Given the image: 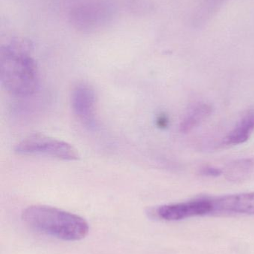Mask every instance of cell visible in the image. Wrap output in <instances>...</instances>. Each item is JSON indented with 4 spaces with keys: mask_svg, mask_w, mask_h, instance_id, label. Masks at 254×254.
Segmentation results:
<instances>
[{
    "mask_svg": "<svg viewBox=\"0 0 254 254\" xmlns=\"http://www.w3.org/2000/svg\"><path fill=\"white\" fill-rule=\"evenodd\" d=\"M0 79L4 89L15 96H29L36 92L38 70L28 44L13 41L1 48Z\"/></svg>",
    "mask_w": 254,
    "mask_h": 254,
    "instance_id": "6da1fadb",
    "label": "cell"
},
{
    "mask_svg": "<svg viewBox=\"0 0 254 254\" xmlns=\"http://www.w3.org/2000/svg\"><path fill=\"white\" fill-rule=\"evenodd\" d=\"M22 219L31 229L64 241H79L89 233L82 216L50 206H30L22 212Z\"/></svg>",
    "mask_w": 254,
    "mask_h": 254,
    "instance_id": "7a4b0ae2",
    "label": "cell"
},
{
    "mask_svg": "<svg viewBox=\"0 0 254 254\" xmlns=\"http://www.w3.org/2000/svg\"><path fill=\"white\" fill-rule=\"evenodd\" d=\"M116 7L110 0H90L73 7L70 19L82 32H93L107 26L116 16Z\"/></svg>",
    "mask_w": 254,
    "mask_h": 254,
    "instance_id": "3957f363",
    "label": "cell"
},
{
    "mask_svg": "<svg viewBox=\"0 0 254 254\" xmlns=\"http://www.w3.org/2000/svg\"><path fill=\"white\" fill-rule=\"evenodd\" d=\"M14 151L19 155H45L64 161L79 158L77 149L70 143L40 133L31 134L21 140Z\"/></svg>",
    "mask_w": 254,
    "mask_h": 254,
    "instance_id": "277c9868",
    "label": "cell"
},
{
    "mask_svg": "<svg viewBox=\"0 0 254 254\" xmlns=\"http://www.w3.org/2000/svg\"><path fill=\"white\" fill-rule=\"evenodd\" d=\"M213 213L212 198H201L184 202L165 204L156 210V214L163 220L174 222L194 216Z\"/></svg>",
    "mask_w": 254,
    "mask_h": 254,
    "instance_id": "5b68a950",
    "label": "cell"
},
{
    "mask_svg": "<svg viewBox=\"0 0 254 254\" xmlns=\"http://www.w3.org/2000/svg\"><path fill=\"white\" fill-rule=\"evenodd\" d=\"M95 104L96 96L92 86L83 83L74 88L71 95L72 109L86 126H95Z\"/></svg>",
    "mask_w": 254,
    "mask_h": 254,
    "instance_id": "8992f818",
    "label": "cell"
},
{
    "mask_svg": "<svg viewBox=\"0 0 254 254\" xmlns=\"http://www.w3.org/2000/svg\"><path fill=\"white\" fill-rule=\"evenodd\" d=\"M212 202L213 212L254 215V192L213 198Z\"/></svg>",
    "mask_w": 254,
    "mask_h": 254,
    "instance_id": "52a82bcc",
    "label": "cell"
},
{
    "mask_svg": "<svg viewBox=\"0 0 254 254\" xmlns=\"http://www.w3.org/2000/svg\"><path fill=\"white\" fill-rule=\"evenodd\" d=\"M254 131V106L249 107L237 121L234 128L228 133L222 143L236 146L246 143Z\"/></svg>",
    "mask_w": 254,
    "mask_h": 254,
    "instance_id": "ba28073f",
    "label": "cell"
},
{
    "mask_svg": "<svg viewBox=\"0 0 254 254\" xmlns=\"http://www.w3.org/2000/svg\"><path fill=\"white\" fill-rule=\"evenodd\" d=\"M213 112V107L207 103H198L194 105L186 113L180 125V131L183 133L191 131L205 122Z\"/></svg>",
    "mask_w": 254,
    "mask_h": 254,
    "instance_id": "9c48e42d",
    "label": "cell"
},
{
    "mask_svg": "<svg viewBox=\"0 0 254 254\" xmlns=\"http://www.w3.org/2000/svg\"><path fill=\"white\" fill-rule=\"evenodd\" d=\"M254 170V158H240L227 164L223 170V174L231 182H242L249 178Z\"/></svg>",
    "mask_w": 254,
    "mask_h": 254,
    "instance_id": "30bf717a",
    "label": "cell"
},
{
    "mask_svg": "<svg viewBox=\"0 0 254 254\" xmlns=\"http://www.w3.org/2000/svg\"><path fill=\"white\" fill-rule=\"evenodd\" d=\"M225 0H204L201 3L196 14L195 15L194 24L198 26L207 22L210 16L222 5Z\"/></svg>",
    "mask_w": 254,
    "mask_h": 254,
    "instance_id": "8fae6325",
    "label": "cell"
},
{
    "mask_svg": "<svg viewBox=\"0 0 254 254\" xmlns=\"http://www.w3.org/2000/svg\"><path fill=\"white\" fill-rule=\"evenodd\" d=\"M199 173L205 177H218L223 174V170L214 166H205L200 169Z\"/></svg>",
    "mask_w": 254,
    "mask_h": 254,
    "instance_id": "7c38bea8",
    "label": "cell"
},
{
    "mask_svg": "<svg viewBox=\"0 0 254 254\" xmlns=\"http://www.w3.org/2000/svg\"><path fill=\"white\" fill-rule=\"evenodd\" d=\"M157 125L160 128H166L169 125V119L165 115H161L157 119Z\"/></svg>",
    "mask_w": 254,
    "mask_h": 254,
    "instance_id": "4fadbf2b",
    "label": "cell"
}]
</instances>
